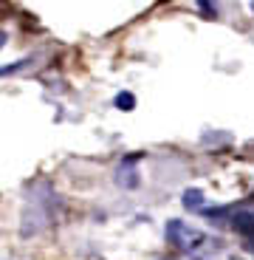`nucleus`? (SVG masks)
Listing matches in <instances>:
<instances>
[{"mask_svg":"<svg viewBox=\"0 0 254 260\" xmlns=\"http://www.w3.org/2000/svg\"><path fill=\"white\" fill-rule=\"evenodd\" d=\"M167 241H169V246H175L178 252L203 257L201 252H203V246L209 243V238H206V232L189 226L184 218H172V221H167Z\"/></svg>","mask_w":254,"mask_h":260,"instance_id":"1","label":"nucleus"},{"mask_svg":"<svg viewBox=\"0 0 254 260\" xmlns=\"http://www.w3.org/2000/svg\"><path fill=\"white\" fill-rule=\"evenodd\" d=\"M54 212H57V198L51 192H43L37 198L31 195L26 209H23V235L28 238L34 232H43L48 226V221L54 218Z\"/></svg>","mask_w":254,"mask_h":260,"instance_id":"2","label":"nucleus"},{"mask_svg":"<svg viewBox=\"0 0 254 260\" xmlns=\"http://www.w3.org/2000/svg\"><path fill=\"white\" fill-rule=\"evenodd\" d=\"M138 181H141V176H138V170L133 167V164H127V161H124L122 167L116 170V184H119V187L136 189V187H138Z\"/></svg>","mask_w":254,"mask_h":260,"instance_id":"3","label":"nucleus"},{"mask_svg":"<svg viewBox=\"0 0 254 260\" xmlns=\"http://www.w3.org/2000/svg\"><path fill=\"white\" fill-rule=\"evenodd\" d=\"M232 226H235L240 235H246V238L254 241V209H243V212H237L235 218H232Z\"/></svg>","mask_w":254,"mask_h":260,"instance_id":"4","label":"nucleus"},{"mask_svg":"<svg viewBox=\"0 0 254 260\" xmlns=\"http://www.w3.org/2000/svg\"><path fill=\"white\" fill-rule=\"evenodd\" d=\"M181 204H184V209H195V212H203V204H206V195H203L198 187H189V189H184V195H181Z\"/></svg>","mask_w":254,"mask_h":260,"instance_id":"5","label":"nucleus"},{"mask_svg":"<svg viewBox=\"0 0 254 260\" xmlns=\"http://www.w3.org/2000/svg\"><path fill=\"white\" fill-rule=\"evenodd\" d=\"M116 108H119V111H133V108H136V96H133V93H119V96H116Z\"/></svg>","mask_w":254,"mask_h":260,"instance_id":"6","label":"nucleus"},{"mask_svg":"<svg viewBox=\"0 0 254 260\" xmlns=\"http://www.w3.org/2000/svg\"><path fill=\"white\" fill-rule=\"evenodd\" d=\"M28 59H20V62H9V65H0V77H9V74H17L20 68H26Z\"/></svg>","mask_w":254,"mask_h":260,"instance_id":"7","label":"nucleus"},{"mask_svg":"<svg viewBox=\"0 0 254 260\" xmlns=\"http://www.w3.org/2000/svg\"><path fill=\"white\" fill-rule=\"evenodd\" d=\"M198 3H201V12L206 14V17H215L217 14V9L212 6V0H198Z\"/></svg>","mask_w":254,"mask_h":260,"instance_id":"8","label":"nucleus"},{"mask_svg":"<svg viewBox=\"0 0 254 260\" xmlns=\"http://www.w3.org/2000/svg\"><path fill=\"white\" fill-rule=\"evenodd\" d=\"M3 46H6V31L0 28V51H3Z\"/></svg>","mask_w":254,"mask_h":260,"instance_id":"9","label":"nucleus"},{"mask_svg":"<svg viewBox=\"0 0 254 260\" xmlns=\"http://www.w3.org/2000/svg\"><path fill=\"white\" fill-rule=\"evenodd\" d=\"M251 249H254V241H251Z\"/></svg>","mask_w":254,"mask_h":260,"instance_id":"10","label":"nucleus"}]
</instances>
